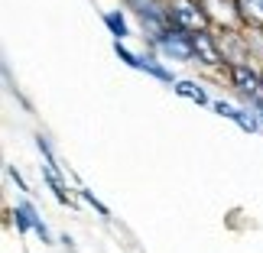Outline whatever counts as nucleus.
Masks as SVG:
<instances>
[{"mask_svg": "<svg viewBox=\"0 0 263 253\" xmlns=\"http://www.w3.org/2000/svg\"><path fill=\"white\" fill-rule=\"evenodd\" d=\"M166 13H169V23L185 29V33H198V29H205V23H208L205 10L198 4H189V0H173Z\"/></svg>", "mask_w": 263, "mask_h": 253, "instance_id": "nucleus-1", "label": "nucleus"}, {"mask_svg": "<svg viewBox=\"0 0 263 253\" xmlns=\"http://www.w3.org/2000/svg\"><path fill=\"white\" fill-rule=\"evenodd\" d=\"M156 43H159V49H163L166 55H173V59H182V62L195 59V43H192V36L185 33V29H179V26L166 29Z\"/></svg>", "mask_w": 263, "mask_h": 253, "instance_id": "nucleus-2", "label": "nucleus"}, {"mask_svg": "<svg viewBox=\"0 0 263 253\" xmlns=\"http://www.w3.org/2000/svg\"><path fill=\"white\" fill-rule=\"evenodd\" d=\"M192 43H195V55H198V62H205V65H218V62H221V52H218L215 39H211L205 29L192 33Z\"/></svg>", "mask_w": 263, "mask_h": 253, "instance_id": "nucleus-3", "label": "nucleus"}, {"mask_svg": "<svg viewBox=\"0 0 263 253\" xmlns=\"http://www.w3.org/2000/svg\"><path fill=\"white\" fill-rule=\"evenodd\" d=\"M231 78H234V85L244 91V94H250V98L263 88V78H257V72L250 65H234L231 68Z\"/></svg>", "mask_w": 263, "mask_h": 253, "instance_id": "nucleus-4", "label": "nucleus"}, {"mask_svg": "<svg viewBox=\"0 0 263 253\" xmlns=\"http://www.w3.org/2000/svg\"><path fill=\"white\" fill-rule=\"evenodd\" d=\"M237 10L247 23L263 26V0H237Z\"/></svg>", "mask_w": 263, "mask_h": 253, "instance_id": "nucleus-5", "label": "nucleus"}, {"mask_svg": "<svg viewBox=\"0 0 263 253\" xmlns=\"http://www.w3.org/2000/svg\"><path fill=\"white\" fill-rule=\"evenodd\" d=\"M176 91H179V94L182 98H192V101H195V104H205V91H201L195 82H176Z\"/></svg>", "mask_w": 263, "mask_h": 253, "instance_id": "nucleus-6", "label": "nucleus"}, {"mask_svg": "<svg viewBox=\"0 0 263 253\" xmlns=\"http://www.w3.org/2000/svg\"><path fill=\"white\" fill-rule=\"evenodd\" d=\"M140 68H143V72H149V75H156L159 82H173V75H169L163 65H156L153 59H140Z\"/></svg>", "mask_w": 263, "mask_h": 253, "instance_id": "nucleus-7", "label": "nucleus"}, {"mask_svg": "<svg viewBox=\"0 0 263 253\" xmlns=\"http://www.w3.org/2000/svg\"><path fill=\"white\" fill-rule=\"evenodd\" d=\"M104 23L110 26V33H114L117 39L127 36V23H124V16H120V13H104Z\"/></svg>", "mask_w": 263, "mask_h": 253, "instance_id": "nucleus-8", "label": "nucleus"}, {"mask_svg": "<svg viewBox=\"0 0 263 253\" xmlns=\"http://www.w3.org/2000/svg\"><path fill=\"white\" fill-rule=\"evenodd\" d=\"M215 110L221 117H231V120H237V107L234 104H228V101H215Z\"/></svg>", "mask_w": 263, "mask_h": 253, "instance_id": "nucleus-9", "label": "nucleus"}, {"mask_svg": "<svg viewBox=\"0 0 263 253\" xmlns=\"http://www.w3.org/2000/svg\"><path fill=\"white\" fill-rule=\"evenodd\" d=\"M237 124H240V127H244L247 133H250V130H257V117H250L247 110H237Z\"/></svg>", "mask_w": 263, "mask_h": 253, "instance_id": "nucleus-10", "label": "nucleus"}, {"mask_svg": "<svg viewBox=\"0 0 263 253\" xmlns=\"http://www.w3.org/2000/svg\"><path fill=\"white\" fill-rule=\"evenodd\" d=\"M260 117H263V101H260Z\"/></svg>", "mask_w": 263, "mask_h": 253, "instance_id": "nucleus-11", "label": "nucleus"}]
</instances>
